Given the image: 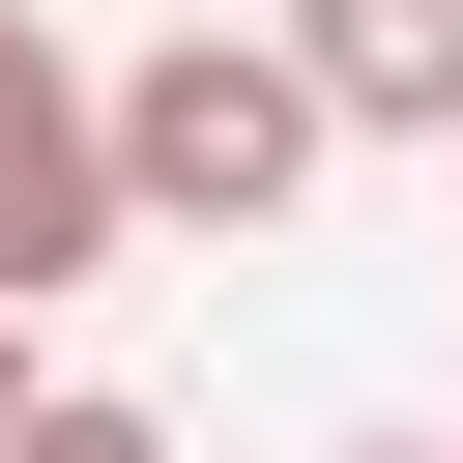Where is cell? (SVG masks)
Returning <instances> with one entry per match:
<instances>
[{"instance_id":"cell-3","label":"cell","mask_w":463,"mask_h":463,"mask_svg":"<svg viewBox=\"0 0 463 463\" xmlns=\"http://www.w3.org/2000/svg\"><path fill=\"white\" fill-rule=\"evenodd\" d=\"M260 29L347 145H463V0H260Z\"/></svg>"},{"instance_id":"cell-5","label":"cell","mask_w":463,"mask_h":463,"mask_svg":"<svg viewBox=\"0 0 463 463\" xmlns=\"http://www.w3.org/2000/svg\"><path fill=\"white\" fill-rule=\"evenodd\" d=\"M0 434H29V318H0Z\"/></svg>"},{"instance_id":"cell-6","label":"cell","mask_w":463,"mask_h":463,"mask_svg":"<svg viewBox=\"0 0 463 463\" xmlns=\"http://www.w3.org/2000/svg\"><path fill=\"white\" fill-rule=\"evenodd\" d=\"M347 463H463V434H347Z\"/></svg>"},{"instance_id":"cell-1","label":"cell","mask_w":463,"mask_h":463,"mask_svg":"<svg viewBox=\"0 0 463 463\" xmlns=\"http://www.w3.org/2000/svg\"><path fill=\"white\" fill-rule=\"evenodd\" d=\"M318 145H347V116H318V87H289V29H232V0L116 58V232H289V203H318Z\"/></svg>"},{"instance_id":"cell-2","label":"cell","mask_w":463,"mask_h":463,"mask_svg":"<svg viewBox=\"0 0 463 463\" xmlns=\"http://www.w3.org/2000/svg\"><path fill=\"white\" fill-rule=\"evenodd\" d=\"M87 260H116V87L29 29V58H0V318H58Z\"/></svg>"},{"instance_id":"cell-7","label":"cell","mask_w":463,"mask_h":463,"mask_svg":"<svg viewBox=\"0 0 463 463\" xmlns=\"http://www.w3.org/2000/svg\"><path fill=\"white\" fill-rule=\"evenodd\" d=\"M0 58H29V0H0Z\"/></svg>"},{"instance_id":"cell-4","label":"cell","mask_w":463,"mask_h":463,"mask_svg":"<svg viewBox=\"0 0 463 463\" xmlns=\"http://www.w3.org/2000/svg\"><path fill=\"white\" fill-rule=\"evenodd\" d=\"M0 463H174V405H116V376H29V434Z\"/></svg>"}]
</instances>
